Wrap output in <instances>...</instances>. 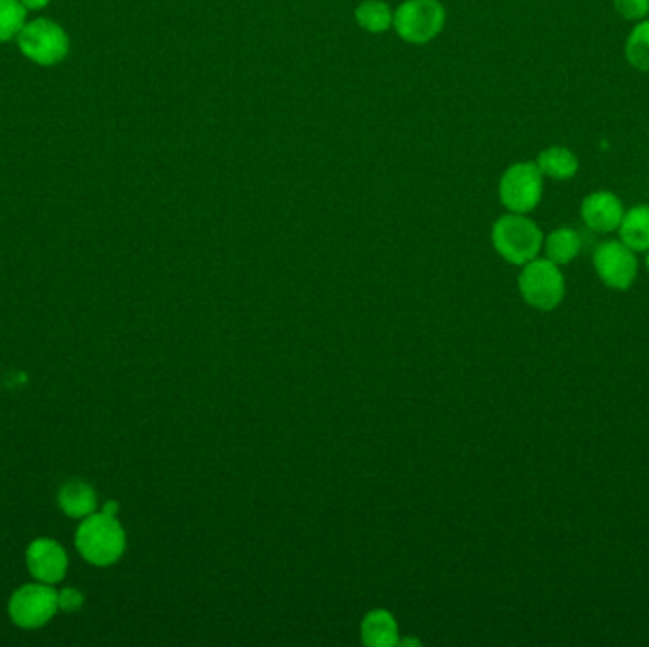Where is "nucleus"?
Here are the masks:
<instances>
[{
    "label": "nucleus",
    "mask_w": 649,
    "mask_h": 647,
    "mask_svg": "<svg viewBox=\"0 0 649 647\" xmlns=\"http://www.w3.org/2000/svg\"><path fill=\"white\" fill-rule=\"evenodd\" d=\"M625 55L638 71L649 72V20H642L630 31Z\"/></svg>",
    "instance_id": "17"
},
{
    "label": "nucleus",
    "mask_w": 649,
    "mask_h": 647,
    "mask_svg": "<svg viewBox=\"0 0 649 647\" xmlns=\"http://www.w3.org/2000/svg\"><path fill=\"white\" fill-rule=\"evenodd\" d=\"M20 2L27 10H40V8L47 7L50 0H20Z\"/></svg>",
    "instance_id": "21"
},
{
    "label": "nucleus",
    "mask_w": 649,
    "mask_h": 647,
    "mask_svg": "<svg viewBox=\"0 0 649 647\" xmlns=\"http://www.w3.org/2000/svg\"><path fill=\"white\" fill-rule=\"evenodd\" d=\"M27 8L20 0H0V42L13 39L26 26Z\"/></svg>",
    "instance_id": "18"
},
{
    "label": "nucleus",
    "mask_w": 649,
    "mask_h": 647,
    "mask_svg": "<svg viewBox=\"0 0 649 647\" xmlns=\"http://www.w3.org/2000/svg\"><path fill=\"white\" fill-rule=\"evenodd\" d=\"M544 249L545 259L555 262L557 266H566L579 256L581 249H584V242H581V235L576 229L560 226L545 237Z\"/></svg>",
    "instance_id": "13"
},
{
    "label": "nucleus",
    "mask_w": 649,
    "mask_h": 647,
    "mask_svg": "<svg viewBox=\"0 0 649 647\" xmlns=\"http://www.w3.org/2000/svg\"><path fill=\"white\" fill-rule=\"evenodd\" d=\"M592 266L598 280L617 293L629 291L638 277V256L621 240H608L595 249Z\"/></svg>",
    "instance_id": "8"
},
{
    "label": "nucleus",
    "mask_w": 649,
    "mask_h": 647,
    "mask_svg": "<svg viewBox=\"0 0 649 647\" xmlns=\"http://www.w3.org/2000/svg\"><path fill=\"white\" fill-rule=\"evenodd\" d=\"M361 638L365 646L392 647L399 644V628L394 615L386 609H374L361 623Z\"/></svg>",
    "instance_id": "11"
},
{
    "label": "nucleus",
    "mask_w": 649,
    "mask_h": 647,
    "mask_svg": "<svg viewBox=\"0 0 649 647\" xmlns=\"http://www.w3.org/2000/svg\"><path fill=\"white\" fill-rule=\"evenodd\" d=\"M77 549L85 563L99 568L119 563L125 550V532L119 518L103 510L82 518L77 529Z\"/></svg>",
    "instance_id": "1"
},
{
    "label": "nucleus",
    "mask_w": 649,
    "mask_h": 647,
    "mask_svg": "<svg viewBox=\"0 0 649 647\" xmlns=\"http://www.w3.org/2000/svg\"><path fill=\"white\" fill-rule=\"evenodd\" d=\"M623 202L608 190L592 192L581 203V219L585 226L597 234L617 232L623 221Z\"/></svg>",
    "instance_id": "10"
},
{
    "label": "nucleus",
    "mask_w": 649,
    "mask_h": 647,
    "mask_svg": "<svg viewBox=\"0 0 649 647\" xmlns=\"http://www.w3.org/2000/svg\"><path fill=\"white\" fill-rule=\"evenodd\" d=\"M18 44L26 58L44 67L63 61L71 47L63 27L44 18L26 23L18 34Z\"/></svg>",
    "instance_id": "7"
},
{
    "label": "nucleus",
    "mask_w": 649,
    "mask_h": 647,
    "mask_svg": "<svg viewBox=\"0 0 649 647\" xmlns=\"http://www.w3.org/2000/svg\"><path fill=\"white\" fill-rule=\"evenodd\" d=\"M58 590L48 583L23 585L8 601V615L13 625L26 630L44 627L58 614Z\"/></svg>",
    "instance_id": "6"
},
{
    "label": "nucleus",
    "mask_w": 649,
    "mask_h": 647,
    "mask_svg": "<svg viewBox=\"0 0 649 647\" xmlns=\"http://www.w3.org/2000/svg\"><path fill=\"white\" fill-rule=\"evenodd\" d=\"M355 23L371 34H382L394 27V10L386 0H363L355 8Z\"/></svg>",
    "instance_id": "16"
},
{
    "label": "nucleus",
    "mask_w": 649,
    "mask_h": 647,
    "mask_svg": "<svg viewBox=\"0 0 649 647\" xmlns=\"http://www.w3.org/2000/svg\"><path fill=\"white\" fill-rule=\"evenodd\" d=\"M445 23L446 10L440 0H405L394 12L395 33L414 47L437 39Z\"/></svg>",
    "instance_id": "4"
},
{
    "label": "nucleus",
    "mask_w": 649,
    "mask_h": 647,
    "mask_svg": "<svg viewBox=\"0 0 649 647\" xmlns=\"http://www.w3.org/2000/svg\"><path fill=\"white\" fill-rule=\"evenodd\" d=\"M520 269L518 293L528 306L547 314L565 302L566 277L555 262L538 256Z\"/></svg>",
    "instance_id": "3"
},
{
    "label": "nucleus",
    "mask_w": 649,
    "mask_h": 647,
    "mask_svg": "<svg viewBox=\"0 0 649 647\" xmlns=\"http://www.w3.org/2000/svg\"><path fill=\"white\" fill-rule=\"evenodd\" d=\"M545 235L538 224L520 213L499 216L493 226V245L505 262L525 266L538 259L544 249Z\"/></svg>",
    "instance_id": "2"
},
{
    "label": "nucleus",
    "mask_w": 649,
    "mask_h": 647,
    "mask_svg": "<svg viewBox=\"0 0 649 647\" xmlns=\"http://www.w3.org/2000/svg\"><path fill=\"white\" fill-rule=\"evenodd\" d=\"M58 604H60L61 611H79L84 606V595L80 593L79 588L65 587L58 593Z\"/></svg>",
    "instance_id": "20"
},
{
    "label": "nucleus",
    "mask_w": 649,
    "mask_h": 647,
    "mask_svg": "<svg viewBox=\"0 0 649 647\" xmlns=\"http://www.w3.org/2000/svg\"><path fill=\"white\" fill-rule=\"evenodd\" d=\"M499 202L509 213L526 215L538 208L544 196V175L536 162H518L499 179Z\"/></svg>",
    "instance_id": "5"
},
{
    "label": "nucleus",
    "mask_w": 649,
    "mask_h": 647,
    "mask_svg": "<svg viewBox=\"0 0 649 647\" xmlns=\"http://www.w3.org/2000/svg\"><path fill=\"white\" fill-rule=\"evenodd\" d=\"M646 272L649 274V251H646Z\"/></svg>",
    "instance_id": "23"
},
{
    "label": "nucleus",
    "mask_w": 649,
    "mask_h": 647,
    "mask_svg": "<svg viewBox=\"0 0 649 647\" xmlns=\"http://www.w3.org/2000/svg\"><path fill=\"white\" fill-rule=\"evenodd\" d=\"M58 504L67 517L85 518L95 513L98 494L84 481H69L61 486Z\"/></svg>",
    "instance_id": "12"
},
{
    "label": "nucleus",
    "mask_w": 649,
    "mask_h": 647,
    "mask_svg": "<svg viewBox=\"0 0 649 647\" xmlns=\"http://www.w3.org/2000/svg\"><path fill=\"white\" fill-rule=\"evenodd\" d=\"M617 232L619 240L635 253L649 251V205H637L625 211L623 221Z\"/></svg>",
    "instance_id": "14"
},
{
    "label": "nucleus",
    "mask_w": 649,
    "mask_h": 647,
    "mask_svg": "<svg viewBox=\"0 0 649 647\" xmlns=\"http://www.w3.org/2000/svg\"><path fill=\"white\" fill-rule=\"evenodd\" d=\"M541 175L551 176L555 181H568L579 171V160L570 149L565 146H551L547 151L539 152L536 160Z\"/></svg>",
    "instance_id": "15"
},
{
    "label": "nucleus",
    "mask_w": 649,
    "mask_h": 647,
    "mask_svg": "<svg viewBox=\"0 0 649 647\" xmlns=\"http://www.w3.org/2000/svg\"><path fill=\"white\" fill-rule=\"evenodd\" d=\"M27 568L37 582L55 585L65 577L69 556L52 537H39L27 549Z\"/></svg>",
    "instance_id": "9"
},
{
    "label": "nucleus",
    "mask_w": 649,
    "mask_h": 647,
    "mask_svg": "<svg viewBox=\"0 0 649 647\" xmlns=\"http://www.w3.org/2000/svg\"><path fill=\"white\" fill-rule=\"evenodd\" d=\"M103 513L111 515V517H116V515H119V504H116V502H109V504H105V507H103Z\"/></svg>",
    "instance_id": "22"
},
{
    "label": "nucleus",
    "mask_w": 649,
    "mask_h": 647,
    "mask_svg": "<svg viewBox=\"0 0 649 647\" xmlns=\"http://www.w3.org/2000/svg\"><path fill=\"white\" fill-rule=\"evenodd\" d=\"M616 12L629 21H642L648 18L649 0H613Z\"/></svg>",
    "instance_id": "19"
}]
</instances>
